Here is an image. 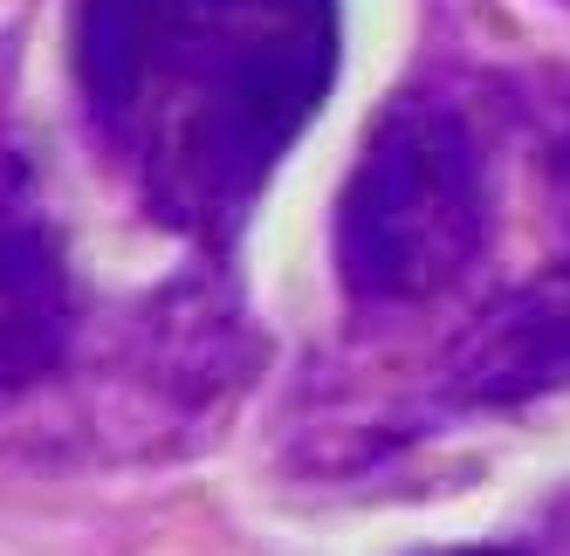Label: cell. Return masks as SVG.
Returning a JSON list of instances; mask_svg holds the SVG:
<instances>
[{
    "instance_id": "obj_7",
    "label": "cell",
    "mask_w": 570,
    "mask_h": 556,
    "mask_svg": "<svg viewBox=\"0 0 570 556\" xmlns=\"http://www.w3.org/2000/svg\"><path fill=\"white\" fill-rule=\"evenodd\" d=\"M426 556H522V549H426Z\"/></svg>"
},
{
    "instance_id": "obj_6",
    "label": "cell",
    "mask_w": 570,
    "mask_h": 556,
    "mask_svg": "<svg viewBox=\"0 0 570 556\" xmlns=\"http://www.w3.org/2000/svg\"><path fill=\"white\" fill-rule=\"evenodd\" d=\"M550 179H557V200L570 214V103H563V125H557V145H550Z\"/></svg>"
},
{
    "instance_id": "obj_2",
    "label": "cell",
    "mask_w": 570,
    "mask_h": 556,
    "mask_svg": "<svg viewBox=\"0 0 570 556\" xmlns=\"http://www.w3.org/2000/svg\"><path fill=\"white\" fill-rule=\"evenodd\" d=\"M488 241V179L474 125L433 90L379 110L337 200V275L364 309H405L454 289Z\"/></svg>"
},
{
    "instance_id": "obj_4",
    "label": "cell",
    "mask_w": 570,
    "mask_h": 556,
    "mask_svg": "<svg viewBox=\"0 0 570 556\" xmlns=\"http://www.w3.org/2000/svg\"><path fill=\"white\" fill-rule=\"evenodd\" d=\"M570 391V261L495 296L440 350L433 399L446 413H515Z\"/></svg>"
},
{
    "instance_id": "obj_1",
    "label": "cell",
    "mask_w": 570,
    "mask_h": 556,
    "mask_svg": "<svg viewBox=\"0 0 570 556\" xmlns=\"http://www.w3.org/2000/svg\"><path fill=\"white\" fill-rule=\"evenodd\" d=\"M337 83V0H186L138 131L145 200L214 261Z\"/></svg>"
},
{
    "instance_id": "obj_5",
    "label": "cell",
    "mask_w": 570,
    "mask_h": 556,
    "mask_svg": "<svg viewBox=\"0 0 570 556\" xmlns=\"http://www.w3.org/2000/svg\"><path fill=\"white\" fill-rule=\"evenodd\" d=\"M179 21L186 0H83L76 8V90H83L97 138H110L117 151H138Z\"/></svg>"
},
{
    "instance_id": "obj_3",
    "label": "cell",
    "mask_w": 570,
    "mask_h": 556,
    "mask_svg": "<svg viewBox=\"0 0 570 556\" xmlns=\"http://www.w3.org/2000/svg\"><path fill=\"white\" fill-rule=\"evenodd\" d=\"M76 350V275L21 151H0V413L35 399Z\"/></svg>"
}]
</instances>
